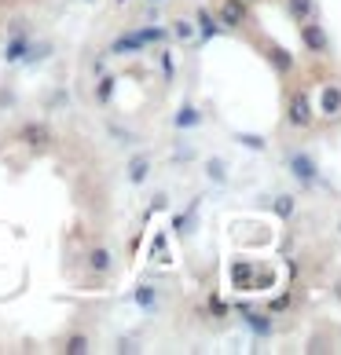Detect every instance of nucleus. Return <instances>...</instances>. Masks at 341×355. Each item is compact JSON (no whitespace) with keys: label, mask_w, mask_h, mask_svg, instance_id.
<instances>
[{"label":"nucleus","mask_w":341,"mask_h":355,"mask_svg":"<svg viewBox=\"0 0 341 355\" xmlns=\"http://www.w3.org/2000/svg\"><path fill=\"white\" fill-rule=\"evenodd\" d=\"M136 300L143 308H151V286H140V293H136Z\"/></svg>","instance_id":"obj_22"},{"label":"nucleus","mask_w":341,"mask_h":355,"mask_svg":"<svg viewBox=\"0 0 341 355\" xmlns=\"http://www.w3.org/2000/svg\"><path fill=\"white\" fill-rule=\"evenodd\" d=\"M319 114H326V117L341 114V85H326V88H323V99H319Z\"/></svg>","instance_id":"obj_7"},{"label":"nucleus","mask_w":341,"mask_h":355,"mask_svg":"<svg viewBox=\"0 0 341 355\" xmlns=\"http://www.w3.org/2000/svg\"><path fill=\"white\" fill-rule=\"evenodd\" d=\"M286 304H290V293H283L279 300H272V311H283Z\"/></svg>","instance_id":"obj_23"},{"label":"nucleus","mask_w":341,"mask_h":355,"mask_svg":"<svg viewBox=\"0 0 341 355\" xmlns=\"http://www.w3.org/2000/svg\"><path fill=\"white\" fill-rule=\"evenodd\" d=\"M275 216H294V198L290 194H279V198H275Z\"/></svg>","instance_id":"obj_16"},{"label":"nucleus","mask_w":341,"mask_h":355,"mask_svg":"<svg viewBox=\"0 0 341 355\" xmlns=\"http://www.w3.org/2000/svg\"><path fill=\"white\" fill-rule=\"evenodd\" d=\"M253 275H257V268L246 260V264H231V286L235 289H253Z\"/></svg>","instance_id":"obj_8"},{"label":"nucleus","mask_w":341,"mask_h":355,"mask_svg":"<svg viewBox=\"0 0 341 355\" xmlns=\"http://www.w3.org/2000/svg\"><path fill=\"white\" fill-rule=\"evenodd\" d=\"M217 22H220V30H242L250 22V4L246 0H220Z\"/></svg>","instance_id":"obj_4"},{"label":"nucleus","mask_w":341,"mask_h":355,"mask_svg":"<svg viewBox=\"0 0 341 355\" xmlns=\"http://www.w3.org/2000/svg\"><path fill=\"white\" fill-rule=\"evenodd\" d=\"M143 48V41H140V33H122V37H117V41L110 44V51H114V55H125V51H140Z\"/></svg>","instance_id":"obj_12"},{"label":"nucleus","mask_w":341,"mask_h":355,"mask_svg":"<svg viewBox=\"0 0 341 355\" xmlns=\"http://www.w3.org/2000/svg\"><path fill=\"white\" fill-rule=\"evenodd\" d=\"M22 51H26V41H15V44L8 48V55H4V59H11V62H15V59H22Z\"/></svg>","instance_id":"obj_21"},{"label":"nucleus","mask_w":341,"mask_h":355,"mask_svg":"<svg viewBox=\"0 0 341 355\" xmlns=\"http://www.w3.org/2000/svg\"><path fill=\"white\" fill-rule=\"evenodd\" d=\"M290 168H294V176L301 183H316V162H312L308 154H294L290 157Z\"/></svg>","instance_id":"obj_6"},{"label":"nucleus","mask_w":341,"mask_h":355,"mask_svg":"<svg viewBox=\"0 0 341 355\" xmlns=\"http://www.w3.org/2000/svg\"><path fill=\"white\" fill-rule=\"evenodd\" d=\"M88 352V337L85 334H70L67 337V355H85Z\"/></svg>","instance_id":"obj_15"},{"label":"nucleus","mask_w":341,"mask_h":355,"mask_svg":"<svg viewBox=\"0 0 341 355\" xmlns=\"http://www.w3.org/2000/svg\"><path fill=\"white\" fill-rule=\"evenodd\" d=\"M246 311V322L253 326V330L260 334V337H268L272 334V322H268V315H260V311H250V308H242Z\"/></svg>","instance_id":"obj_13"},{"label":"nucleus","mask_w":341,"mask_h":355,"mask_svg":"<svg viewBox=\"0 0 341 355\" xmlns=\"http://www.w3.org/2000/svg\"><path fill=\"white\" fill-rule=\"evenodd\" d=\"M110 96H114V77H103L96 88V103H110Z\"/></svg>","instance_id":"obj_18"},{"label":"nucleus","mask_w":341,"mask_h":355,"mask_svg":"<svg viewBox=\"0 0 341 355\" xmlns=\"http://www.w3.org/2000/svg\"><path fill=\"white\" fill-rule=\"evenodd\" d=\"M246 4H253V0H246Z\"/></svg>","instance_id":"obj_25"},{"label":"nucleus","mask_w":341,"mask_h":355,"mask_svg":"<svg viewBox=\"0 0 341 355\" xmlns=\"http://www.w3.org/2000/svg\"><path fill=\"white\" fill-rule=\"evenodd\" d=\"M147 173H151V157L147 154L133 157V165H128V183H143V180H147Z\"/></svg>","instance_id":"obj_11"},{"label":"nucleus","mask_w":341,"mask_h":355,"mask_svg":"<svg viewBox=\"0 0 341 355\" xmlns=\"http://www.w3.org/2000/svg\"><path fill=\"white\" fill-rule=\"evenodd\" d=\"M312 125H316V107H312L308 92H294V96L286 99V128H294V132H308Z\"/></svg>","instance_id":"obj_1"},{"label":"nucleus","mask_w":341,"mask_h":355,"mask_svg":"<svg viewBox=\"0 0 341 355\" xmlns=\"http://www.w3.org/2000/svg\"><path fill=\"white\" fill-rule=\"evenodd\" d=\"M173 33L180 37V41H191V37H194V26L183 22V19H176V22H173Z\"/></svg>","instance_id":"obj_19"},{"label":"nucleus","mask_w":341,"mask_h":355,"mask_svg":"<svg viewBox=\"0 0 341 355\" xmlns=\"http://www.w3.org/2000/svg\"><path fill=\"white\" fill-rule=\"evenodd\" d=\"M286 15H290L294 22L316 19V0H286Z\"/></svg>","instance_id":"obj_9"},{"label":"nucleus","mask_w":341,"mask_h":355,"mask_svg":"<svg viewBox=\"0 0 341 355\" xmlns=\"http://www.w3.org/2000/svg\"><path fill=\"white\" fill-rule=\"evenodd\" d=\"M151 4H158V0H151Z\"/></svg>","instance_id":"obj_24"},{"label":"nucleus","mask_w":341,"mask_h":355,"mask_svg":"<svg viewBox=\"0 0 341 355\" xmlns=\"http://www.w3.org/2000/svg\"><path fill=\"white\" fill-rule=\"evenodd\" d=\"M19 143H22L26 150H33V154H44L51 143H56V136H51V128L44 121H26L19 128Z\"/></svg>","instance_id":"obj_3"},{"label":"nucleus","mask_w":341,"mask_h":355,"mask_svg":"<svg viewBox=\"0 0 341 355\" xmlns=\"http://www.w3.org/2000/svg\"><path fill=\"white\" fill-rule=\"evenodd\" d=\"M199 26H202V37H206V41H209V37H213V33H220V22H217L213 15H209L206 8L199 11Z\"/></svg>","instance_id":"obj_14"},{"label":"nucleus","mask_w":341,"mask_h":355,"mask_svg":"<svg viewBox=\"0 0 341 355\" xmlns=\"http://www.w3.org/2000/svg\"><path fill=\"white\" fill-rule=\"evenodd\" d=\"M191 125H199V110L183 107V110L176 114V128H191Z\"/></svg>","instance_id":"obj_17"},{"label":"nucleus","mask_w":341,"mask_h":355,"mask_svg":"<svg viewBox=\"0 0 341 355\" xmlns=\"http://www.w3.org/2000/svg\"><path fill=\"white\" fill-rule=\"evenodd\" d=\"M88 268L96 271V275H107V271H110V249H107V245H96V249H92V253H88Z\"/></svg>","instance_id":"obj_10"},{"label":"nucleus","mask_w":341,"mask_h":355,"mask_svg":"<svg viewBox=\"0 0 341 355\" xmlns=\"http://www.w3.org/2000/svg\"><path fill=\"white\" fill-rule=\"evenodd\" d=\"M140 41H143V44H154V41H165V30H140Z\"/></svg>","instance_id":"obj_20"},{"label":"nucleus","mask_w":341,"mask_h":355,"mask_svg":"<svg viewBox=\"0 0 341 355\" xmlns=\"http://www.w3.org/2000/svg\"><path fill=\"white\" fill-rule=\"evenodd\" d=\"M297 37H301V48L312 51V55H323V51H331V37H326V30L319 26V19L297 22Z\"/></svg>","instance_id":"obj_2"},{"label":"nucleus","mask_w":341,"mask_h":355,"mask_svg":"<svg viewBox=\"0 0 341 355\" xmlns=\"http://www.w3.org/2000/svg\"><path fill=\"white\" fill-rule=\"evenodd\" d=\"M265 55H268V62H272V67H275V73H294V67H297V62H294V55H290V51H286L283 44H268L265 48Z\"/></svg>","instance_id":"obj_5"}]
</instances>
